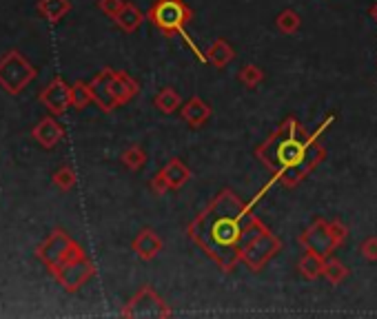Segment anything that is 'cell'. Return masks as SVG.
<instances>
[{
    "label": "cell",
    "instance_id": "4",
    "mask_svg": "<svg viewBox=\"0 0 377 319\" xmlns=\"http://www.w3.org/2000/svg\"><path fill=\"white\" fill-rule=\"evenodd\" d=\"M38 257L40 262L49 268V271H56L62 264L67 262H76V260H83L87 257L85 250L80 248V244H76L67 233L62 231H54L49 238L38 246Z\"/></svg>",
    "mask_w": 377,
    "mask_h": 319
},
{
    "label": "cell",
    "instance_id": "5",
    "mask_svg": "<svg viewBox=\"0 0 377 319\" xmlns=\"http://www.w3.org/2000/svg\"><path fill=\"white\" fill-rule=\"evenodd\" d=\"M282 248V242L275 238V235L267 228L262 226L257 228L251 238L247 240V244L242 246V262L247 264L251 271H262L277 253H280Z\"/></svg>",
    "mask_w": 377,
    "mask_h": 319
},
{
    "label": "cell",
    "instance_id": "12",
    "mask_svg": "<svg viewBox=\"0 0 377 319\" xmlns=\"http://www.w3.org/2000/svg\"><path fill=\"white\" fill-rule=\"evenodd\" d=\"M34 140L45 146V149H54L62 138H64V127L56 120V117H42L38 127L31 131Z\"/></svg>",
    "mask_w": 377,
    "mask_h": 319
},
{
    "label": "cell",
    "instance_id": "27",
    "mask_svg": "<svg viewBox=\"0 0 377 319\" xmlns=\"http://www.w3.org/2000/svg\"><path fill=\"white\" fill-rule=\"evenodd\" d=\"M54 184L60 189V191H69L76 187V171L71 169V166H60V169L54 173Z\"/></svg>",
    "mask_w": 377,
    "mask_h": 319
},
{
    "label": "cell",
    "instance_id": "25",
    "mask_svg": "<svg viewBox=\"0 0 377 319\" xmlns=\"http://www.w3.org/2000/svg\"><path fill=\"white\" fill-rule=\"evenodd\" d=\"M120 160H122V164L127 166L129 171H138V169H142L144 162H146V153H144L142 146L134 144V146H129L124 151V153L120 156Z\"/></svg>",
    "mask_w": 377,
    "mask_h": 319
},
{
    "label": "cell",
    "instance_id": "31",
    "mask_svg": "<svg viewBox=\"0 0 377 319\" xmlns=\"http://www.w3.org/2000/svg\"><path fill=\"white\" fill-rule=\"evenodd\" d=\"M329 228H331L333 238H335V242H337L340 246H342L344 242H347V238H349V228H347V224H342V222L333 220V222H329Z\"/></svg>",
    "mask_w": 377,
    "mask_h": 319
},
{
    "label": "cell",
    "instance_id": "9",
    "mask_svg": "<svg viewBox=\"0 0 377 319\" xmlns=\"http://www.w3.org/2000/svg\"><path fill=\"white\" fill-rule=\"evenodd\" d=\"M93 273H95V266L87 257H83V260L62 264L60 268H56L52 275L60 282V286L64 291L74 293V291H78L80 286H83V284H87L93 277Z\"/></svg>",
    "mask_w": 377,
    "mask_h": 319
},
{
    "label": "cell",
    "instance_id": "2",
    "mask_svg": "<svg viewBox=\"0 0 377 319\" xmlns=\"http://www.w3.org/2000/svg\"><path fill=\"white\" fill-rule=\"evenodd\" d=\"M257 160L273 171V182L293 189L326 158V151L313 133L304 131L298 117L289 115L257 151Z\"/></svg>",
    "mask_w": 377,
    "mask_h": 319
},
{
    "label": "cell",
    "instance_id": "14",
    "mask_svg": "<svg viewBox=\"0 0 377 319\" xmlns=\"http://www.w3.org/2000/svg\"><path fill=\"white\" fill-rule=\"evenodd\" d=\"M134 250H136V255L144 262H149L153 260L160 250H162V240L158 238V233L151 231V228H144L136 235V240H134Z\"/></svg>",
    "mask_w": 377,
    "mask_h": 319
},
{
    "label": "cell",
    "instance_id": "7",
    "mask_svg": "<svg viewBox=\"0 0 377 319\" xmlns=\"http://www.w3.org/2000/svg\"><path fill=\"white\" fill-rule=\"evenodd\" d=\"M122 317H171L165 299L158 297L151 286H142L120 313Z\"/></svg>",
    "mask_w": 377,
    "mask_h": 319
},
{
    "label": "cell",
    "instance_id": "1",
    "mask_svg": "<svg viewBox=\"0 0 377 319\" xmlns=\"http://www.w3.org/2000/svg\"><path fill=\"white\" fill-rule=\"evenodd\" d=\"M257 197L251 204H244L233 191L224 189L189 224L193 244H198L224 273L233 271L238 262H242V246L257 228L265 226L253 215Z\"/></svg>",
    "mask_w": 377,
    "mask_h": 319
},
{
    "label": "cell",
    "instance_id": "8",
    "mask_svg": "<svg viewBox=\"0 0 377 319\" xmlns=\"http://www.w3.org/2000/svg\"><path fill=\"white\" fill-rule=\"evenodd\" d=\"M300 244L311 250V253H318L322 257H331L335 250L340 248V244L335 242L333 233L329 228V222L322 220V217H318V220H313V224H311L302 235H300Z\"/></svg>",
    "mask_w": 377,
    "mask_h": 319
},
{
    "label": "cell",
    "instance_id": "11",
    "mask_svg": "<svg viewBox=\"0 0 377 319\" xmlns=\"http://www.w3.org/2000/svg\"><path fill=\"white\" fill-rule=\"evenodd\" d=\"M111 80H113V69H103L98 74L91 82H89V91H91V98L93 103L100 107L103 111H113L118 105V100L113 98V91H111Z\"/></svg>",
    "mask_w": 377,
    "mask_h": 319
},
{
    "label": "cell",
    "instance_id": "16",
    "mask_svg": "<svg viewBox=\"0 0 377 319\" xmlns=\"http://www.w3.org/2000/svg\"><path fill=\"white\" fill-rule=\"evenodd\" d=\"M162 173H165V178L169 180V187H171V191L182 189L185 184L191 180V169H189V166H187L182 160H178V158L169 160L165 169H162Z\"/></svg>",
    "mask_w": 377,
    "mask_h": 319
},
{
    "label": "cell",
    "instance_id": "10",
    "mask_svg": "<svg viewBox=\"0 0 377 319\" xmlns=\"http://www.w3.org/2000/svg\"><path fill=\"white\" fill-rule=\"evenodd\" d=\"M40 103L54 115H62L71 107V87L62 78H54L49 87L40 91Z\"/></svg>",
    "mask_w": 377,
    "mask_h": 319
},
{
    "label": "cell",
    "instance_id": "19",
    "mask_svg": "<svg viewBox=\"0 0 377 319\" xmlns=\"http://www.w3.org/2000/svg\"><path fill=\"white\" fill-rule=\"evenodd\" d=\"M71 9V3L69 0H40L38 3V11L42 18H47L49 23H58L62 21L64 16L69 13Z\"/></svg>",
    "mask_w": 377,
    "mask_h": 319
},
{
    "label": "cell",
    "instance_id": "26",
    "mask_svg": "<svg viewBox=\"0 0 377 319\" xmlns=\"http://www.w3.org/2000/svg\"><path fill=\"white\" fill-rule=\"evenodd\" d=\"M91 103H93V98L89 91V82H76V85L71 87V105L76 109H85Z\"/></svg>",
    "mask_w": 377,
    "mask_h": 319
},
{
    "label": "cell",
    "instance_id": "28",
    "mask_svg": "<svg viewBox=\"0 0 377 319\" xmlns=\"http://www.w3.org/2000/svg\"><path fill=\"white\" fill-rule=\"evenodd\" d=\"M149 189H151L156 195H165L167 191H171L169 180L165 178V173H162V171H158V173L153 175V180L149 182Z\"/></svg>",
    "mask_w": 377,
    "mask_h": 319
},
{
    "label": "cell",
    "instance_id": "13",
    "mask_svg": "<svg viewBox=\"0 0 377 319\" xmlns=\"http://www.w3.org/2000/svg\"><path fill=\"white\" fill-rule=\"evenodd\" d=\"M180 115H182V120L187 122V124H191L193 129H198V127H202L209 117H211V107L204 103L202 98H189L187 103L180 107Z\"/></svg>",
    "mask_w": 377,
    "mask_h": 319
},
{
    "label": "cell",
    "instance_id": "6",
    "mask_svg": "<svg viewBox=\"0 0 377 319\" xmlns=\"http://www.w3.org/2000/svg\"><path fill=\"white\" fill-rule=\"evenodd\" d=\"M36 76V66L29 64L21 52H9L0 58V85L9 93H21Z\"/></svg>",
    "mask_w": 377,
    "mask_h": 319
},
{
    "label": "cell",
    "instance_id": "30",
    "mask_svg": "<svg viewBox=\"0 0 377 319\" xmlns=\"http://www.w3.org/2000/svg\"><path fill=\"white\" fill-rule=\"evenodd\" d=\"M359 250H362V255L369 262H377V235H371V238H366L362 242V246H359Z\"/></svg>",
    "mask_w": 377,
    "mask_h": 319
},
{
    "label": "cell",
    "instance_id": "32",
    "mask_svg": "<svg viewBox=\"0 0 377 319\" xmlns=\"http://www.w3.org/2000/svg\"><path fill=\"white\" fill-rule=\"evenodd\" d=\"M371 18H373V21L377 23V3H375V5L371 7Z\"/></svg>",
    "mask_w": 377,
    "mask_h": 319
},
{
    "label": "cell",
    "instance_id": "17",
    "mask_svg": "<svg viewBox=\"0 0 377 319\" xmlns=\"http://www.w3.org/2000/svg\"><path fill=\"white\" fill-rule=\"evenodd\" d=\"M207 62H211L213 66H218V69H224V66L236 58L233 47L228 45L224 38H218L209 49H207Z\"/></svg>",
    "mask_w": 377,
    "mask_h": 319
},
{
    "label": "cell",
    "instance_id": "24",
    "mask_svg": "<svg viewBox=\"0 0 377 319\" xmlns=\"http://www.w3.org/2000/svg\"><path fill=\"white\" fill-rule=\"evenodd\" d=\"M238 80L242 82L244 87L255 89V87L262 85V82H265V71H262L260 66H255V64H244L242 69L238 71Z\"/></svg>",
    "mask_w": 377,
    "mask_h": 319
},
{
    "label": "cell",
    "instance_id": "21",
    "mask_svg": "<svg viewBox=\"0 0 377 319\" xmlns=\"http://www.w3.org/2000/svg\"><path fill=\"white\" fill-rule=\"evenodd\" d=\"M153 105L158 111L162 113H173L180 109V105H182V100H180V93L173 89V87H165V89H160L153 98Z\"/></svg>",
    "mask_w": 377,
    "mask_h": 319
},
{
    "label": "cell",
    "instance_id": "22",
    "mask_svg": "<svg viewBox=\"0 0 377 319\" xmlns=\"http://www.w3.org/2000/svg\"><path fill=\"white\" fill-rule=\"evenodd\" d=\"M351 275V271L347 266H344L340 260H333V257H326V264H324V275L322 277H326L329 279L333 286H340V284L347 279Z\"/></svg>",
    "mask_w": 377,
    "mask_h": 319
},
{
    "label": "cell",
    "instance_id": "18",
    "mask_svg": "<svg viewBox=\"0 0 377 319\" xmlns=\"http://www.w3.org/2000/svg\"><path fill=\"white\" fill-rule=\"evenodd\" d=\"M116 25L122 29V31H127V33H131V31H136L142 23H144V13L134 5V3H124L122 5V9L116 13Z\"/></svg>",
    "mask_w": 377,
    "mask_h": 319
},
{
    "label": "cell",
    "instance_id": "23",
    "mask_svg": "<svg viewBox=\"0 0 377 319\" xmlns=\"http://www.w3.org/2000/svg\"><path fill=\"white\" fill-rule=\"evenodd\" d=\"M277 29H280L282 33H286V36H293V33H298L300 27H302V18L300 13L295 9H284L280 16H277Z\"/></svg>",
    "mask_w": 377,
    "mask_h": 319
},
{
    "label": "cell",
    "instance_id": "20",
    "mask_svg": "<svg viewBox=\"0 0 377 319\" xmlns=\"http://www.w3.org/2000/svg\"><path fill=\"white\" fill-rule=\"evenodd\" d=\"M324 264H326V257L306 250L304 257L300 260V275L304 279H318L324 275Z\"/></svg>",
    "mask_w": 377,
    "mask_h": 319
},
{
    "label": "cell",
    "instance_id": "15",
    "mask_svg": "<svg viewBox=\"0 0 377 319\" xmlns=\"http://www.w3.org/2000/svg\"><path fill=\"white\" fill-rule=\"evenodd\" d=\"M111 91L113 98L118 100V105H127L129 100H134L140 91L138 82L131 78L124 71H113V80H111Z\"/></svg>",
    "mask_w": 377,
    "mask_h": 319
},
{
    "label": "cell",
    "instance_id": "3",
    "mask_svg": "<svg viewBox=\"0 0 377 319\" xmlns=\"http://www.w3.org/2000/svg\"><path fill=\"white\" fill-rule=\"evenodd\" d=\"M191 18H193V11L187 7L185 0H156L151 9L146 11V21H151L156 29H160L165 36H180L193 49L195 56L202 62H207V56L187 33V25L191 23Z\"/></svg>",
    "mask_w": 377,
    "mask_h": 319
},
{
    "label": "cell",
    "instance_id": "29",
    "mask_svg": "<svg viewBox=\"0 0 377 319\" xmlns=\"http://www.w3.org/2000/svg\"><path fill=\"white\" fill-rule=\"evenodd\" d=\"M124 0H98V7H100V11L105 16H109V18H116V13L122 9Z\"/></svg>",
    "mask_w": 377,
    "mask_h": 319
}]
</instances>
